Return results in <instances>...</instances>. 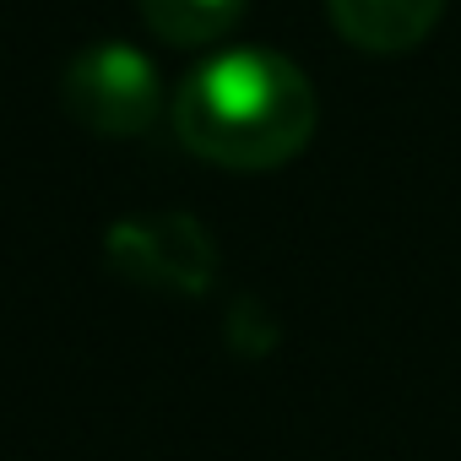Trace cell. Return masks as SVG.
Listing matches in <instances>:
<instances>
[{
    "label": "cell",
    "instance_id": "6da1fadb",
    "mask_svg": "<svg viewBox=\"0 0 461 461\" xmlns=\"http://www.w3.org/2000/svg\"><path fill=\"white\" fill-rule=\"evenodd\" d=\"M179 147L195 152L212 168L234 174H267L294 163L315 125H321V98L299 60L245 44L206 55L174 93L168 109Z\"/></svg>",
    "mask_w": 461,
    "mask_h": 461
},
{
    "label": "cell",
    "instance_id": "7a4b0ae2",
    "mask_svg": "<svg viewBox=\"0 0 461 461\" xmlns=\"http://www.w3.org/2000/svg\"><path fill=\"white\" fill-rule=\"evenodd\" d=\"M60 104L82 131L131 141L163 120V77L147 50H136L125 39H104L66 60Z\"/></svg>",
    "mask_w": 461,
    "mask_h": 461
},
{
    "label": "cell",
    "instance_id": "3957f363",
    "mask_svg": "<svg viewBox=\"0 0 461 461\" xmlns=\"http://www.w3.org/2000/svg\"><path fill=\"white\" fill-rule=\"evenodd\" d=\"M331 28L364 50V55H407L418 50L439 17H445V0H326Z\"/></svg>",
    "mask_w": 461,
    "mask_h": 461
},
{
    "label": "cell",
    "instance_id": "277c9868",
    "mask_svg": "<svg viewBox=\"0 0 461 461\" xmlns=\"http://www.w3.org/2000/svg\"><path fill=\"white\" fill-rule=\"evenodd\" d=\"M136 12L152 28V39L174 50H206L245 23L250 0H136Z\"/></svg>",
    "mask_w": 461,
    "mask_h": 461
}]
</instances>
